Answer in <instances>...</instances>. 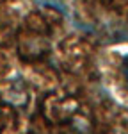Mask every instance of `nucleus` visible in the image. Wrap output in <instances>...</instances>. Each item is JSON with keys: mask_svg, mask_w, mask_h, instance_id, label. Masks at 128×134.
<instances>
[{"mask_svg": "<svg viewBox=\"0 0 128 134\" xmlns=\"http://www.w3.org/2000/svg\"><path fill=\"white\" fill-rule=\"evenodd\" d=\"M121 70H123V77H125V81L128 84V54L123 57V63H121Z\"/></svg>", "mask_w": 128, "mask_h": 134, "instance_id": "f257e3e1", "label": "nucleus"}]
</instances>
